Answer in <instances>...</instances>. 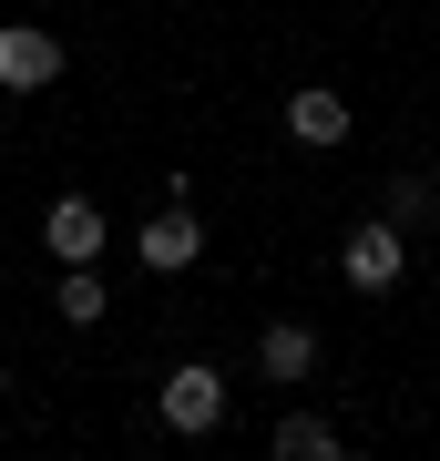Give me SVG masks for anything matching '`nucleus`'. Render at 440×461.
Returning a JSON list of instances; mask_svg holds the SVG:
<instances>
[{"mask_svg": "<svg viewBox=\"0 0 440 461\" xmlns=\"http://www.w3.org/2000/svg\"><path fill=\"white\" fill-rule=\"evenodd\" d=\"M338 277L359 287V297H390V287L409 277V226H400V215H369V226H348Z\"/></svg>", "mask_w": 440, "mask_h": 461, "instance_id": "obj_1", "label": "nucleus"}, {"mask_svg": "<svg viewBox=\"0 0 440 461\" xmlns=\"http://www.w3.org/2000/svg\"><path fill=\"white\" fill-rule=\"evenodd\" d=\"M0 400H11V369H0Z\"/></svg>", "mask_w": 440, "mask_h": 461, "instance_id": "obj_11", "label": "nucleus"}, {"mask_svg": "<svg viewBox=\"0 0 440 461\" xmlns=\"http://www.w3.org/2000/svg\"><path fill=\"white\" fill-rule=\"evenodd\" d=\"M103 308H113V287H103L93 267H62V287H51V318H62V329H103Z\"/></svg>", "mask_w": 440, "mask_h": 461, "instance_id": "obj_9", "label": "nucleus"}, {"mask_svg": "<svg viewBox=\"0 0 440 461\" xmlns=\"http://www.w3.org/2000/svg\"><path fill=\"white\" fill-rule=\"evenodd\" d=\"M430 205H440V185H430V175H390V195H379V215H400V226H420Z\"/></svg>", "mask_w": 440, "mask_h": 461, "instance_id": "obj_10", "label": "nucleus"}, {"mask_svg": "<svg viewBox=\"0 0 440 461\" xmlns=\"http://www.w3.org/2000/svg\"><path fill=\"white\" fill-rule=\"evenodd\" d=\"M62 83V41L41 21H0V93H51Z\"/></svg>", "mask_w": 440, "mask_h": 461, "instance_id": "obj_3", "label": "nucleus"}, {"mask_svg": "<svg viewBox=\"0 0 440 461\" xmlns=\"http://www.w3.org/2000/svg\"><path fill=\"white\" fill-rule=\"evenodd\" d=\"M154 420H164V430H184V441H205V430L226 420V369L184 359V369H175V379L154 390Z\"/></svg>", "mask_w": 440, "mask_h": 461, "instance_id": "obj_2", "label": "nucleus"}, {"mask_svg": "<svg viewBox=\"0 0 440 461\" xmlns=\"http://www.w3.org/2000/svg\"><path fill=\"white\" fill-rule=\"evenodd\" d=\"M41 247L62 257V267H93L103 247H113V215H103L93 195H51V215H41Z\"/></svg>", "mask_w": 440, "mask_h": 461, "instance_id": "obj_4", "label": "nucleus"}, {"mask_svg": "<svg viewBox=\"0 0 440 461\" xmlns=\"http://www.w3.org/2000/svg\"><path fill=\"white\" fill-rule=\"evenodd\" d=\"M133 257H144L154 277H184V267L205 257V226H195V205H175V195H164V215H154L144 236H133Z\"/></svg>", "mask_w": 440, "mask_h": 461, "instance_id": "obj_5", "label": "nucleus"}, {"mask_svg": "<svg viewBox=\"0 0 440 461\" xmlns=\"http://www.w3.org/2000/svg\"><path fill=\"white\" fill-rule=\"evenodd\" d=\"M256 369L277 379V390H297V379L318 369V329H297V318H277V329L256 339Z\"/></svg>", "mask_w": 440, "mask_h": 461, "instance_id": "obj_7", "label": "nucleus"}, {"mask_svg": "<svg viewBox=\"0 0 440 461\" xmlns=\"http://www.w3.org/2000/svg\"><path fill=\"white\" fill-rule=\"evenodd\" d=\"M266 451L277 461H338V420H318V411H277V430H266Z\"/></svg>", "mask_w": 440, "mask_h": 461, "instance_id": "obj_8", "label": "nucleus"}, {"mask_svg": "<svg viewBox=\"0 0 440 461\" xmlns=\"http://www.w3.org/2000/svg\"><path fill=\"white\" fill-rule=\"evenodd\" d=\"M287 144H308V154H328V144H348V93H328V83H308V93H287Z\"/></svg>", "mask_w": 440, "mask_h": 461, "instance_id": "obj_6", "label": "nucleus"}]
</instances>
